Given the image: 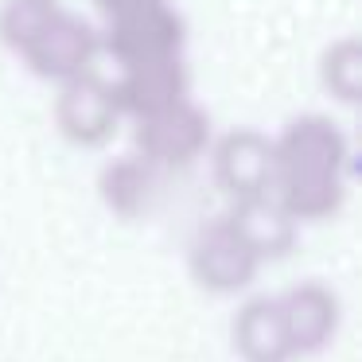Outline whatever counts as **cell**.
<instances>
[{
    "mask_svg": "<svg viewBox=\"0 0 362 362\" xmlns=\"http://www.w3.org/2000/svg\"><path fill=\"white\" fill-rule=\"evenodd\" d=\"M327 86L343 102H354V94H358V47L354 43H339L327 55Z\"/></svg>",
    "mask_w": 362,
    "mask_h": 362,
    "instance_id": "cell-13",
    "label": "cell"
},
{
    "mask_svg": "<svg viewBox=\"0 0 362 362\" xmlns=\"http://www.w3.org/2000/svg\"><path fill=\"white\" fill-rule=\"evenodd\" d=\"M55 121H59L66 141L82 144V148L105 144L117 133V121H121V105H117V94H113V82L94 74V71L59 82Z\"/></svg>",
    "mask_w": 362,
    "mask_h": 362,
    "instance_id": "cell-5",
    "label": "cell"
},
{
    "mask_svg": "<svg viewBox=\"0 0 362 362\" xmlns=\"http://www.w3.org/2000/svg\"><path fill=\"white\" fill-rule=\"evenodd\" d=\"M214 180L230 203L273 191V141L257 129H238L214 144Z\"/></svg>",
    "mask_w": 362,
    "mask_h": 362,
    "instance_id": "cell-7",
    "label": "cell"
},
{
    "mask_svg": "<svg viewBox=\"0 0 362 362\" xmlns=\"http://www.w3.org/2000/svg\"><path fill=\"white\" fill-rule=\"evenodd\" d=\"M234 351L242 354V362H288L292 358V343L284 331L281 308L276 296H257L245 300L234 315Z\"/></svg>",
    "mask_w": 362,
    "mask_h": 362,
    "instance_id": "cell-11",
    "label": "cell"
},
{
    "mask_svg": "<svg viewBox=\"0 0 362 362\" xmlns=\"http://www.w3.org/2000/svg\"><path fill=\"white\" fill-rule=\"evenodd\" d=\"M98 40L121 66L175 59L183 51V16L168 0H148L141 8L105 20V32H98Z\"/></svg>",
    "mask_w": 362,
    "mask_h": 362,
    "instance_id": "cell-3",
    "label": "cell"
},
{
    "mask_svg": "<svg viewBox=\"0 0 362 362\" xmlns=\"http://www.w3.org/2000/svg\"><path fill=\"white\" fill-rule=\"evenodd\" d=\"M276 308H281L284 331H288L292 354H320L331 339L339 335V300L327 284H292L288 292L276 296Z\"/></svg>",
    "mask_w": 362,
    "mask_h": 362,
    "instance_id": "cell-8",
    "label": "cell"
},
{
    "mask_svg": "<svg viewBox=\"0 0 362 362\" xmlns=\"http://www.w3.org/2000/svg\"><path fill=\"white\" fill-rule=\"evenodd\" d=\"M191 276H195L199 288L206 292H242L245 284L257 276L261 261L253 257V250L238 238V230L230 226V218L206 222L203 230L191 242Z\"/></svg>",
    "mask_w": 362,
    "mask_h": 362,
    "instance_id": "cell-6",
    "label": "cell"
},
{
    "mask_svg": "<svg viewBox=\"0 0 362 362\" xmlns=\"http://www.w3.org/2000/svg\"><path fill=\"white\" fill-rule=\"evenodd\" d=\"M102 199L113 214L121 218H144L156 206L160 195V168L148 164L144 156H121L102 172Z\"/></svg>",
    "mask_w": 362,
    "mask_h": 362,
    "instance_id": "cell-12",
    "label": "cell"
},
{
    "mask_svg": "<svg viewBox=\"0 0 362 362\" xmlns=\"http://www.w3.org/2000/svg\"><path fill=\"white\" fill-rule=\"evenodd\" d=\"M191 90L187 66L183 59H156V63H136V66H121V78L113 82V94H117L121 117H148L156 110L183 102Z\"/></svg>",
    "mask_w": 362,
    "mask_h": 362,
    "instance_id": "cell-9",
    "label": "cell"
},
{
    "mask_svg": "<svg viewBox=\"0 0 362 362\" xmlns=\"http://www.w3.org/2000/svg\"><path fill=\"white\" fill-rule=\"evenodd\" d=\"M226 218H230V226L238 230V238L253 250L257 261H276V257H284V253H292V245H296V226L300 222L292 218L273 195L230 203Z\"/></svg>",
    "mask_w": 362,
    "mask_h": 362,
    "instance_id": "cell-10",
    "label": "cell"
},
{
    "mask_svg": "<svg viewBox=\"0 0 362 362\" xmlns=\"http://www.w3.org/2000/svg\"><path fill=\"white\" fill-rule=\"evenodd\" d=\"M133 141H136V156L156 164L160 172H168V168H187L211 144V117L191 98H183V102L168 105V110L136 117Z\"/></svg>",
    "mask_w": 362,
    "mask_h": 362,
    "instance_id": "cell-4",
    "label": "cell"
},
{
    "mask_svg": "<svg viewBox=\"0 0 362 362\" xmlns=\"http://www.w3.org/2000/svg\"><path fill=\"white\" fill-rule=\"evenodd\" d=\"M0 40L47 82L86 74L102 51L94 28L59 0H8L0 8Z\"/></svg>",
    "mask_w": 362,
    "mask_h": 362,
    "instance_id": "cell-2",
    "label": "cell"
},
{
    "mask_svg": "<svg viewBox=\"0 0 362 362\" xmlns=\"http://www.w3.org/2000/svg\"><path fill=\"white\" fill-rule=\"evenodd\" d=\"M346 136L327 117H296L273 141V191L269 195L296 222H320L346 199Z\"/></svg>",
    "mask_w": 362,
    "mask_h": 362,
    "instance_id": "cell-1",
    "label": "cell"
}]
</instances>
